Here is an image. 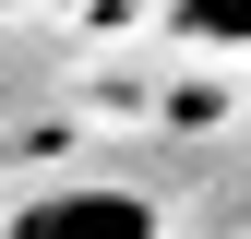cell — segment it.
I'll return each instance as SVG.
<instances>
[{"label": "cell", "mask_w": 251, "mask_h": 239, "mask_svg": "<svg viewBox=\"0 0 251 239\" xmlns=\"http://www.w3.org/2000/svg\"><path fill=\"white\" fill-rule=\"evenodd\" d=\"M12 239H155V203L132 191H48V203H24Z\"/></svg>", "instance_id": "cell-1"}, {"label": "cell", "mask_w": 251, "mask_h": 239, "mask_svg": "<svg viewBox=\"0 0 251 239\" xmlns=\"http://www.w3.org/2000/svg\"><path fill=\"white\" fill-rule=\"evenodd\" d=\"M179 36H203V48H251V0H179Z\"/></svg>", "instance_id": "cell-2"}]
</instances>
